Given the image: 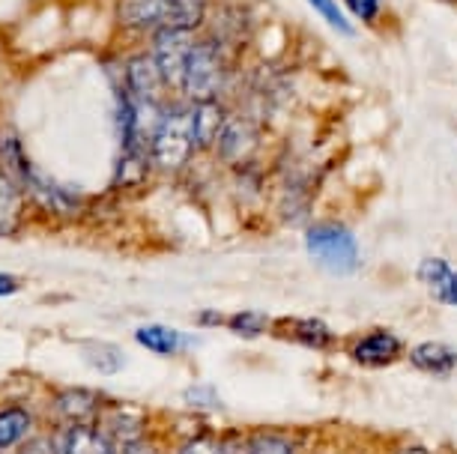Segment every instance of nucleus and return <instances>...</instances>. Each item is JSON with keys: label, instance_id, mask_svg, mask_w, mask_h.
Segmentation results:
<instances>
[{"label": "nucleus", "instance_id": "nucleus-1", "mask_svg": "<svg viewBox=\"0 0 457 454\" xmlns=\"http://www.w3.org/2000/svg\"><path fill=\"white\" fill-rule=\"evenodd\" d=\"M308 252L323 269L335 272V276H350L359 263V245L356 236L344 225H317L305 234Z\"/></svg>", "mask_w": 457, "mask_h": 454}, {"label": "nucleus", "instance_id": "nucleus-2", "mask_svg": "<svg viewBox=\"0 0 457 454\" xmlns=\"http://www.w3.org/2000/svg\"><path fill=\"white\" fill-rule=\"evenodd\" d=\"M192 150H195L192 114H183V111H165V120H162L156 138L150 144L153 161H156L162 170H177L188 161Z\"/></svg>", "mask_w": 457, "mask_h": 454}, {"label": "nucleus", "instance_id": "nucleus-3", "mask_svg": "<svg viewBox=\"0 0 457 454\" xmlns=\"http://www.w3.org/2000/svg\"><path fill=\"white\" fill-rule=\"evenodd\" d=\"M224 81V54L219 42H197L186 70V93L195 102H212Z\"/></svg>", "mask_w": 457, "mask_h": 454}, {"label": "nucleus", "instance_id": "nucleus-4", "mask_svg": "<svg viewBox=\"0 0 457 454\" xmlns=\"http://www.w3.org/2000/svg\"><path fill=\"white\" fill-rule=\"evenodd\" d=\"M195 51V42L188 39L186 30H159L153 39V60H156L162 81L168 87H183L186 84V70L188 57Z\"/></svg>", "mask_w": 457, "mask_h": 454}, {"label": "nucleus", "instance_id": "nucleus-5", "mask_svg": "<svg viewBox=\"0 0 457 454\" xmlns=\"http://www.w3.org/2000/svg\"><path fill=\"white\" fill-rule=\"evenodd\" d=\"M170 0H117V19L129 30H165Z\"/></svg>", "mask_w": 457, "mask_h": 454}, {"label": "nucleus", "instance_id": "nucleus-6", "mask_svg": "<svg viewBox=\"0 0 457 454\" xmlns=\"http://www.w3.org/2000/svg\"><path fill=\"white\" fill-rule=\"evenodd\" d=\"M401 356V341L392 332H374L353 347V359L365 367H386Z\"/></svg>", "mask_w": 457, "mask_h": 454}, {"label": "nucleus", "instance_id": "nucleus-7", "mask_svg": "<svg viewBox=\"0 0 457 454\" xmlns=\"http://www.w3.org/2000/svg\"><path fill=\"white\" fill-rule=\"evenodd\" d=\"M257 144V132L252 123H245V120H228L219 135V156L224 161H243L252 156Z\"/></svg>", "mask_w": 457, "mask_h": 454}, {"label": "nucleus", "instance_id": "nucleus-8", "mask_svg": "<svg viewBox=\"0 0 457 454\" xmlns=\"http://www.w3.org/2000/svg\"><path fill=\"white\" fill-rule=\"evenodd\" d=\"M224 111L219 102H197V108L192 111V135H195V147L210 150L219 144V135L224 128Z\"/></svg>", "mask_w": 457, "mask_h": 454}, {"label": "nucleus", "instance_id": "nucleus-9", "mask_svg": "<svg viewBox=\"0 0 457 454\" xmlns=\"http://www.w3.org/2000/svg\"><path fill=\"white\" fill-rule=\"evenodd\" d=\"M410 362L428 374H452L457 367V350L443 341H425L410 350Z\"/></svg>", "mask_w": 457, "mask_h": 454}, {"label": "nucleus", "instance_id": "nucleus-10", "mask_svg": "<svg viewBox=\"0 0 457 454\" xmlns=\"http://www.w3.org/2000/svg\"><path fill=\"white\" fill-rule=\"evenodd\" d=\"M129 96L132 99H156L159 93V81H162V72L156 66L153 57H135L129 60Z\"/></svg>", "mask_w": 457, "mask_h": 454}, {"label": "nucleus", "instance_id": "nucleus-11", "mask_svg": "<svg viewBox=\"0 0 457 454\" xmlns=\"http://www.w3.org/2000/svg\"><path fill=\"white\" fill-rule=\"evenodd\" d=\"M60 454H114V445L105 433L93 431L87 425H75L66 431Z\"/></svg>", "mask_w": 457, "mask_h": 454}, {"label": "nucleus", "instance_id": "nucleus-12", "mask_svg": "<svg viewBox=\"0 0 457 454\" xmlns=\"http://www.w3.org/2000/svg\"><path fill=\"white\" fill-rule=\"evenodd\" d=\"M21 219V188L10 174H0V236L12 234Z\"/></svg>", "mask_w": 457, "mask_h": 454}, {"label": "nucleus", "instance_id": "nucleus-13", "mask_svg": "<svg viewBox=\"0 0 457 454\" xmlns=\"http://www.w3.org/2000/svg\"><path fill=\"white\" fill-rule=\"evenodd\" d=\"M137 344L146 347L150 353H162V356H170L177 353L179 344H186V335H179V332L168 329V326H159V323H153V326H141L135 332Z\"/></svg>", "mask_w": 457, "mask_h": 454}, {"label": "nucleus", "instance_id": "nucleus-14", "mask_svg": "<svg viewBox=\"0 0 457 454\" xmlns=\"http://www.w3.org/2000/svg\"><path fill=\"white\" fill-rule=\"evenodd\" d=\"M204 21V0H170L165 30H195Z\"/></svg>", "mask_w": 457, "mask_h": 454}, {"label": "nucleus", "instance_id": "nucleus-15", "mask_svg": "<svg viewBox=\"0 0 457 454\" xmlns=\"http://www.w3.org/2000/svg\"><path fill=\"white\" fill-rule=\"evenodd\" d=\"M30 431V413L21 407H10L0 413V449H10V445L21 442L24 433Z\"/></svg>", "mask_w": 457, "mask_h": 454}, {"label": "nucleus", "instance_id": "nucleus-16", "mask_svg": "<svg viewBox=\"0 0 457 454\" xmlns=\"http://www.w3.org/2000/svg\"><path fill=\"white\" fill-rule=\"evenodd\" d=\"M60 409H63L66 418H72V422H84L87 416L96 413V404H99V395L96 392H63L60 395Z\"/></svg>", "mask_w": 457, "mask_h": 454}, {"label": "nucleus", "instance_id": "nucleus-17", "mask_svg": "<svg viewBox=\"0 0 457 454\" xmlns=\"http://www.w3.org/2000/svg\"><path fill=\"white\" fill-rule=\"evenodd\" d=\"M290 338L305 347L320 350L332 341V332L323 320H290Z\"/></svg>", "mask_w": 457, "mask_h": 454}, {"label": "nucleus", "instance_id": "nucleus-18", "mask_svg": "<svg viewBox=\"0 0 457 454\" xmlns=\"http://www.w3.org/2000/svg\"><path fill=\"white\" fill-rule=\"evenodd\" d=\"M84 359L96 367L99 374H117L123 367V353L114 344H84Z\"/></svg>", "mask_w": 457, "mask_h": 454}, {"label": "nucleus", "instance_id": "nucleus-19", "mask_svg": "<svg viewBox=\"0 0 457 454\" xmlns=\"http://www.w3.org/2000/svg\"><path fill=\"white\" fill-rule=\"evenodd\" d=\"M146 177V159L144 150H123L117 165V186H135Z\"/></svg>", "mask_w": 457, "mask_h": 454}, {"label": "nucleus", "instance_id": "nucleus-20", "mask_svg": "<svg viewBox=\"0 0 457 454\" xmlns=\"http://www.w3.org/2000/svg\"><path fill=\"white\" fill-rule=\"evenodd\" d=\"M308 4L314 6L317 12H320V19L329 24V28H335L338 33H344V37H353V28H350V19L338 10V4L335 0H308Z\"/></svg>", "mask_w": 457, "mask_h": 454}, {"label": "nucleus", "instance_id": "nucleus-21", "mask_svg": "<svg viewBox=\"0 0 457 454\" xmlns=\"http://www.w3.org/2000/svg\"><path fill=\"white\" fill-rule=\"evenodd\" d=\"M419 278L425 281V285H430V290H436L445 285L448 278H452V267H448L445 260H436V257H428V260L419 263Z\"/></svg>", "mask_w": 457, "mask_h": 454}, {"label": "nucleus", "instance_id": "nucleus-22", "mask_svg": "<svg viewBox=\"0 0 457 454\" xmlns=\"http://www.w3.org/2000/svg\"><path fill=\"white\" fill-rule=\"evenodd\" d=\"M266 317L263 314H254V311H243V314H234L228 320V326L237 332V335H243V338H254V335H261V332H266Z\"/></svg>", "mask_w": 457, "mask_h": 454}, {"label": "nucleus", "instance_id": "nucleus-23", "mask_svg": "<svg viewBox=\"0 0 457 454\" xmlns=\"http://www.w3.org/2000/svg\"><path fill=\"white\" fill-rule=\"evenodd\" d=\"M245 454H293V449L281 436H254V440L248 442Z\"/></svg>", "mask_w": 457, "mask_h": 454}, {"label": "nucleus", "instance_id": "nucleus-24", "mask_svg": "<svg viewBox=\"0 0 457 454\" xmlns=\"http://www.w3.org/2000/svg\"><path fill=\"white\" fill-rule=\"evenodd\" d=\"M186 404H192V407H219V398H215L212 385H192V389L186 392Z\"/></svg>", "mask_w": 457, "mask_h": 454}, {"label": "nucleus", "instance_id": "nucleus-25", "mask_svg": "<svg viewBox=\"0 0 457 454\" xmlns=\"http://www.w3.org/2000/svg\"><path fill=\"white\" fill-rule=\"evenodd\" d=\"M179 454H224V445L219 440H212V436H197V440L183 445Z\"/></svg>", "mask_w": 457, "mask_h": 454}, {"label": "nucleus", "instance_id": "nucleus-26", "mask_svg": "<svg viewBox=\"0 0 457 454\" xmlns=\"http://www.w3.org/2000/svg\"><path fill=\"white\" fill-rule=\"evenodd\" d=\"M347 10L356 15L359 21H374L379 15V0H347Z\"/></svg>", "mask_w": 457, "mask_h": 454}, {"label": "nucleus", "instance_id": "nucleus-27", "mask_svg": "<svg viewBox=\"0 0 457 454\" xmlns=\"http://www.w3.org/2000/svg\"><path fill=\"white\" fill-rule=\"evenodd\" d=\"M436 299H439V302L457 305V272H452V278H448L445 285L436 290Z\"/></svg>", "mask_w": 457, "mask_h": 454}, {"label": "nucleus", "instance_id": "nucleus-28", "mask_svg": "<svg viewBox=\"0 0 457 454\" xmlns=\"http://www.w3.org/2000/svg\"><path fill=\"white\" fill-rule=\"evenodd\" d=\"M19 454H54V445L48 440H33V442H24Z\"/></svg>", "mask_w": 457, "mask_h": 454}, {"label": "nucleus", "instance_id": "nucleus-29", "mask_svg": "<svg viewBox=\"0 0 457 454\" xmlns=\"http://www.w3.org/2000/svg\"><path fill=\"white\" fill-rule=\"evenodd\" d=\"M15 290H19V281L12 276H6V272H0V296H10Z\"/></svg>", "mask_w": 457, "mask_h": 454}, {"label": "nucleus", "instance_id": "nucleus-30", "mask_svg": "<svg viewBox=\"0 0 457 454\" xmlns=\"http://www.w3.org/2000/svg\"><path fill=\"white\" fill-rule=\"evenodd\" d=\"M123 454H156V451H153L150 445H144L141 440H137V442H126Z\"/></svg>", "mask_w": 457, "mask_h": 454}, {"label": "nucleus", "instance_id": "nucleus-31", "mask_svg": "<svg viewBox=\"0 0 457 454\" xmlns=\"http://www.w3.org/2000/svg\"><path fill=\"white\" fill-rule=\"evenodd\" d=\"M403 454H425V451H421V449H410V451H403Z\"/></svg>", "mask_w": 457, "mask_h": 454}, {"label": "nucleus", "instance_id": "nucleus-32", "mask_svg": "<svg viewBox=\"0 0 457 454\" xmlns=\"http://www.w3.org/2000/svg\"><path fill=\"white\" fill-rule=\"evenodd\" d=\"M443 4H454V0H443Z\"/></svg>", "mask_w": 457, "mask_h": 454}]
</instances>
